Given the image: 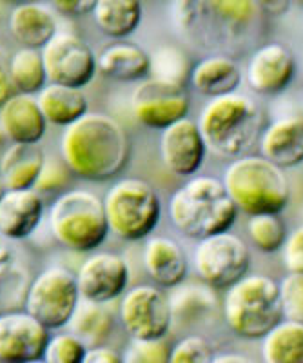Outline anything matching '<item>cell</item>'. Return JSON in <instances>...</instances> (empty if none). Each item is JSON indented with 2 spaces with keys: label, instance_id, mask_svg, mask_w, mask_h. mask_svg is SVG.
<instances>
[{
  "label": "cell",
  "instance_id": "cell-1",
  "mask_svg": "<svg viewBox=\"0 0 303 363\" xmlns=\"http://www.w3.org/2000/svg\"><path fill=\"white\" fill-rule=\"evenodd\" d=\"M60 157L75 177L104 182L127 164L129 138L113 116L89 111L64 129Z\"/></svg>",
  "mask_w": 303,
  "mask_h": 363
},
{
  "label": "cell",
  "instance_id": "cell-2",
  "mask_svg": "<svg viewBox=\"0 0 303 363\" xmlns=\"http://www.w3.org/2000/svg\"><path fill=\"white\" fill-rule=\"evenodd\" d=\"M236 215L224 182L215 177L193 178L169 200L171 222L187 238L202 240L229 231Z\"/></svg>",
  "mask_w": 303,
  "mask_h": 363
},
{
  "label": "cell",
  "instance_id": "cell-3",
  "mask_svg": "<svg viewBox=\"0 0 303 363\" xmlns=\"http://www.w3.org/2000/svg\"><path fill=\"white\" fill-rule=\"evenodd\" d=\"M196 124L209 151L234 158L256 140L262 128V111L251 96L233 93L209 100Z\"/></svg>",
  "mask_w": 303,
  "mask_h": 363
},
{
  "label": "cell",
  "instance_id": "cell-4",
  "mask_svg": "<svg viewBox=\"0 0 303 363\" xmlns=\"http://www.w3.org/2000/svg\"><path fill=\"white\" fill-rule=\"evenodd\" d=\"M222 182L236 209L247 216L280 215L291 200L283 169L263 157H241L231 162Z\"/></svg>",
  "mask_w": 303,
  "mask_h": 363
},
{
  "label": "cell",
  "instance_id": "cell-5",
  "mask_svg": "<svg viewBox=\"0 0 303 363\" xmlns=\"http://www.w3.org/2000/svg\"><path fill=\"white\" fill-rule=\"evenodd\" d=\"M224 320L234 335L260 340L283 320L280 287L265 274H247L224 298Z\"/></svg>",
  "mask_w": 303,
  "mask_h": 363
},
{
  "label": "cell",
  "instance_id": "cell-6",
  "mask_svg": "<svg viewBox=\"0 0 303 363\" xmlns=\"http://www.w3.org/2000/svg\"><path fill=\"white\" fill-rule=\"evenodd\" d=\"M50 231L62 247L89 252L100 247L109 233L104 202L86 189L66 191L50 207Z\"/></svg>",
  "mask_w": 303,
  "mask_h": 363
},
{
  "label": "cell",
  "instance_id": "cell-7",
  "mask_svg": "<svg viewBox=\"0 0 303 363\" xmlns=\"http://www.w3.org/2000/svg\"><path fill=\"white\" fill-rule=\"evenodd\" d=\"M102 202L109 231L122 240L135 242L146 238L160 222V196L149 182L142 178L115 182Z\"/></svg>",
  "mask_w": 303,
  "mask_h": 363
},
{
  "label": "cell",
  "instance_id": "cell-8",
  "mask_svg": "<svg viewBox=\"0 0 303 363\" xmlns=\"http://www.w3.org/2000/svg\"><path fill=\"white\" fill-rule=\"evenodd\" d=\"M80 301L76 277L64 267H47L31 280L24 309L46 329L69 323Z\"/></svg>",
  "mask_w": 303,
  "mask_h": 363
},
{
  "label": "cell",
  "instance_id": "cell-9",
  "mask_svg": "<svg viewBox=\"0 0 303 363\" xmlns=\"http://www.w3.org/2000/svg\"><path fill=\"white\" fill-rule=\"evenodd\" d=\"M193 262L205 285L212 289H229L247 277L251 252L240 236L225 231L198 240Z\"/></svg>",
  "mask_w": 303,
  "mask_h": 363
},
{
  "label": "cell",
  "instance_id": "cell-10",
  "mask_svg": "<svg viewBox=\"0 0 303 363\" xmlns=\"http://www.w3.org/2000/svg\"><path fill=\"white\" fill-rule=\"evenodd\" d=\"M120 322L131 340H162L173 325L169 298L154 285H137L124 293Z\"/></svg>",
  "mask_w": 303,
  "mask_h": 363
},
{
  "label": "cell",
  "instance_id": "cell-11",
  "mask_svg": "<svg viewBox=\"0 0 303 363\" xmlns=\"http://www.w3.org/2000/svg\"><path fill=\"white\" fill-rule=\"evenodd\" d=\"M40 51L50 84L82 89L91 82L98 67L89 44L66 31L55 35Z\"/></svg>",
  "mask_w": 303,
  "mask_h": 363
},
{
  "label": "cell",
  "instance_id": "cell-12",
  "mask_svg": "<svg viewBox=\"0 0 303 363\" xmlns=\"http://www.w3.org/2000/svg\"><path fill=\"white\" fill-rule=\"evenodd\" d=\"M189 95L183 86L164 80H144L131 95V109L142 125L151 129H167L189 115Z\"/></svg>",
  "mask_w": 303,
  "mask_h": 363
},
{
  "label": "cell",
  "instance_id": "cell-13",
  "mask_svg": "<svg viewBox=\"0 0 303 363\" xmlns=\"http://www.w3.org/2000/svg\"><path fill=\"white\" fill-rule=\"evenodd\" d=\"M80 300L108 303L122 296L129 284V265L117 252H95L79 267Z\"/></svg>",
  "mask_w": 303,
  "mask_h": 363
},
{
  "label": "cell",
  "instance_id": "cell-14",
  "mask_svg": "<svg viewBox=\"0 0 303 363\" xmlns=\"http://www.w3.org/2000/svg\"><path fill=\"white\" fill-rule=\"evenodd\" d=\"M50 329L25 311L0 314V363L42 359L50 342Z\"/></svg>",
  "mask_w": 303,
  "mask_h": 363
},
{
  "label": "cell",
  "instance_id": "cell-15",
  "mask_svg": "<svg viewBox=\"0 0 303 363\" xmlns=\"http://www.w3.org/2000/svg\"><path fill=\"white\" fill-rule=\"evenodd\" d=\"M207 153L198 124L183 118L164 129L160 136V157L167 169L176 177H189L202 167Z\"/></svg>",
  "mask_w": 303,
  "mask_h": 363
},
{
  "label": "cell",
  "instance_id": "cell-16",
  "mask_svg": "<svg viewBox=\"0 0 303 363\" xmlns=\"http://www.w3.org/2000/svg\"><path fill=\"white\" fill-rule=\"evenodd\" d=\"M296 73L295 55L283 44H265L253 53L247 66V84L260 95H278Z\"/></svg>",
  "mask_w": 303,
  "mask_h": 363
},
{
  "label": "cell",
  "instance_id": "cell-17",
  "mask_svg": "<svg viewBox=\"0 0 303 363\" xmlns=\"http://www.w3.org/2000/svg\"><path fill=\"white\" fill-rule=\"evenodd\" d=\"M44 196L35 189L4 191L0 196V235L9 240L28 238L44 216Z\"/></svg>",
  "mask_w": 303,
  "mask_h": 363
},
{
  "label": "cell",
  "instance_id": "cell-18",
  "mask_svg": "<svg viewBox=\"0 0 303 363\" xmlns=\"http://www.w3.org/2000/svg\"><path fill=\"white\" fill-rule=\"evenodd\" d=\"M0 128L11 144H38L46 135L47 120L37 96L15 93L0 108Z\"/></svg>",
  "mask_w": 303,
  "mask_h": 363
},
{
  "label": "cell",
  "instance_id": "cell-19",
  "mask_svg": "<svg viewBox=\"0 0 303 363\" xmlns=\"http://www.w3.org/2000/svg\"><path fill=\"white\" fill-rule=\"evenodd\" d=\"M260 153L280 169L296 167L303 162V116L274 120L262 133Z\"/></svg>",
  "mask_w": 303,
  "mask_h": 363
},
{
  "label": "cell",
  "instance_id": "cell-20",
  "mask_svg": "<svg viewBox=\"0 0 303 363\" xmlns=\"http://www.w3.org/2000/svg\"><path fill=\"white\" fill-rule=\"evenodd\" d=\"M144 267L158 287H178L187 277V256L178 242L167 236H154L144 247Z\"/></svg>",
  "mask_w": 303,
  "mask_h": 363
},
{
  "label": "cell",
  "instance_id": "cell-21",
  "mask_svg": "<svg viewBox=\"0 0 303 363\" xmlns=\"http://www.w3.org/2000/svg\"><path fill=\"white\" fill-rule=\"evenodd\" d=\"M9 33L22 48L42 50L57 31V17L50 6L25 2L13 8L9 15Z\"/></svg>",
  "mask_w": 303,
  "mask_h": 363
},
{
  "label": "cell",
  "instance_id": "cell-22",
  "mask_svg": "<svg viewBox=\"0 0 303 363\" xmlns=\"http://www.w3.org/2000/svg\"><path fill=\"white\" fill-rule=\"evenodd\" d=\"M46 162L37 144H11L0 158V182L4 191L33 189Z\"/></svg>",
  "mask_w": 303,
  "mask_h": 363
},
{
  "label": "cell",
  "instance_id": "cell-23",
  "mask_svg": "<svg viewBox=\"0 0 303 363\" xmlns=\"http://www.w3.org/2000/svg\"><path fill=\"white\" fill-rule=\"evenodd\" d=\"M189 82L202 95L218 99L236 93L241 84V71L231 57L212 55L193 67Z\"/></svg>",
  "mask_w": 303,
  "mask_h": 363
},
{
  "label": "cell",
  "instance_id": "cell-24",
  "mask_svg": "<svg viewBox=\"0 0 303 363\" xmlns=\"http://www.w3.org/2000/svg\"><path fill=\"white\" fill-rule=\"evenodd\" d=\"M100 73L113 80L133 82L151 73V57L137 44H111L96 57Z\"/></svg>",
  "mask_w": 303,
  "mask_h": 363
},
{
  "label": "cell",
  "instance_id": "cell-25",
  "mask_svg": "<svg viewBox=\"0 0 303 363\" xmlns=\"http://www.w3.org/2000/svg\"><path fill=\"white\" fill-rule=\"evenodd\" d=\"M37 100L47 124L53 125L67 128L89 113L88 96L75 87L47 84L37 95Z\"/></svg>",
  "mask_w": 303,
  "mask_h": 363
},
{
  "label": "cell",
  "instance_id": "cell-26",
  "mask_svg": "<svg viewBox=\"0 0 303 363\" xmlns=\"http://www.w3.org/2000/svg\"><path fill=\"white\" fill-rule=\"evenodd\" d=\"M69 333L88 349L105 345L115 327V318L104 303L80 300L69 320Z\"/></svg>",
  "mask_w": 303,
  "mask_h": 363
},
{
  "label": "cell",
  "instance_id": "cell-27",
  "mask_svg": "<svg viewBox=\"0 0 303 363\" xmlns=\"http://www.w3.org/2000/svg\"><path fill=\"white\" fill-rule=\"evenodd\" d=\"M30 285V271L8 245L0 242V314L24 307Z\"/></svg>",
  "mask_w": 303,
  "mask_h": 363
},
{
  "label": "cell",
  "instance_id": "cell-28",
  "mask_svg": "<svg viewBox=\"0 0 303 363\" xmlns=\"http://www.w3.org/2000/svg\"><path fill=\"white\" fill-rule=\"evenodd\" d=\"M91 15L102 33L124 38L135 33L140 24L142 4L138 0H96Z\"/></svg>",
  "mask_w": 303,
  "mask_h": 363
},
{
  "label": "cell",
  "instance_id": "cell-29",
  "mask_svg": "<svg viewBox=\"0 0 303 363\" xmlns=\"http://www.w3.org/2000/svg\"><path fill=\"white\" fill-rule=\"evenodd\" d=\"M262 340L263 363H303V323L282 320Z\"/></svg>",
  "mask_w": 303,
  "mask_h": 363
},
{
  "label": "cell",
  "instance_id": "cell-30",
  "mask_svg": "<svg viewBox=\"0 0 303 363\" xmlns=\"http://www.w3.org/2000/svg\"><path fill=\"white\" fill-rule=\"evenodd\" d=\"M215 289L209 285H183L171 294V313H173V322L183 323V325H193L204 320L205 316L215 311L216 307Z\"/></svg>",
  "mask_w": 303,
  "mask_h": 363
},
{
  "label": "cell",
  "instance_id": "cell-31",
  "mask_svg": "<svg viewBox=\"0 0 303 363\" xmlns=\"http://www.w3.org/2000/svg\"><path fill=\"white\" fill-rule=\"evenodd\" d=\"M9 80L13 91L22 95H37L47 86V74L40 50L21 48L9 58Z\"/></svg>",
  "mask_w": 303,
  "mask_h": 363
},
{
  "label": "cell",
  "instance_id": "cell-32",
  "mask_svg": "<svg viewBox=\"0 0 303 363\" xmlns=\"http://www.w3.org/2000/svg\"><path fill=\"white\" fill-rule=\"evenodd\" d=\"M247 235L258 251L270 255L285 245L287 227L280 215H256L249 216Z\"/></svg>",
  "mask_w": 303,
  "mask_h": 363
},
{
  "label": "cell",
  "instance_id": "cell-33",
  "mask_svg": "<svg viewBox=\"0 0 303 363\" xmlns=\"http://www.w3.org/2000/svg\"><path fill=\"white\" fill-rule=\"evenodd\" d=\"M149 57L153 79L185 87V80L191 77L193 69L189 67V60L185 58V55L178 48L162 45Z\"/></svg>",
  "mask_w": 303,
  "mask_h": 363
},
{
  "label": "cell",
  "instance_id": "cell-34",
  "mask_svg": "<svg viewBox=\"0 0 303 363\" xmlns=\"http://www.w3.org/2000/svg\"><path fill=\"white\" fill-rule=\"evenodd\" d=\"M209 11L229 28L247 26L254 21L258 11H262L260 2L251 0H207Z\"/></svg>",
  "mask_w": 303,
  "mask_h": 363
},
{
  "label": "cell",
  "instance_id": "cell-35",
  "mask_svg": "<svg viewBox=\"0 0 303 363\" xmlns=\"http://www.w3.org/2000/svg\"><path fill=\"white\" fill-rule=\"evenodd\" d=\"M86 354H88V347L75 335L62 333L51 336L42 359L46 363H82Z\"/></svg>",
  "mask_w": 303,
  "mask_h": 363
},
{
  "label": "cell",
  "instance_id": "cell-36",
  "mask_svg": "<svg viewBox=\"0 0 303 363\" xmlns=\"http://www.w3.org/2000/svg\"><path fill=\"white\" fill-rule=\"evenodd\" d=\"M278 287L283 320L303 323V274L287 272Z\"/></svg>",
  "mask_w": 303,
  "mask_h": 363
},
{
  "label": "cell",
  "instance_id": "cell-37",
  "mask_svg": "<svg viewBox=\"0 0 303 363\" xmlns=\"http://www.w3.org/2000/svg\"><path fill=\"white\" fill-rule=\"evenodd\" d=\"M171 345L162 340H131L125 347L124 363H169Z\"/></svg>",
  "mask_w": 303,
  "mask_h": 363
},
{
  "label": "cell",
  "instance_id": "cell-38",
  "mask_svg": "<svg viewBox=\"0 0 303 363\" xmlns=\"http://www.w3.org/2000/svg\"><path fill=\"white\" fill-rule=\"evenodd\" d=\"M71 171L66 165V162L62 158H55V157H46V162H44V167L40 171V177H38L37 184H35L33 189L37 191L38 194H51L55 191L64 189V187L69 184L71 180Z\"/></svg>",
  "mask_w": 303,
  "mask_h": 363
},
{
  "label": "cell",
  "instance_id": "cell-39",
  "mask_svg": "<svg viewBox=\"0 0 303 363\" xmlns=\"http://www.w3.org/2000/svg\"><path fill=\"white\" fill-rule=\"evenodd\" d=\"M211 345L202 336H185L171 347L169 363H209Z\"/></svg>",
  "mask_w": 303,
  "mask_h": 363
},
{
  "label": "cell",
  "instance_id": "cell-40",
  "mask_svg": "<svg viewBox=\"0 0 303 363\" xmlns=\"http://www.w3.org/2000/svg\"><path fill=\"white\" fill-rule=\"evenodd\" d=\"M283 267L287 269V272L303 274V225L296 227L287 236L283 245Z\"/></svg>",
  "mask_w": 303,
  "mask_h": 363
},
{
  "label": "cell",
  "instance_id": "cell-41",
  "mask_svg": "<svg viewBox=\"0 0 303 363\" xmlns=\"http://www.w3.org/2000/svg\"><path fill=\"white\" fill-rule=\"evenodd\" d=\"M95 4L96 0H57L53 2V9H57L64 17H84V15H91Z\"/></svg>",
  "mask_w": 303,
  "mask_h": 363
},
{
  "label": "cell",
  "instance_id": "cell-42",
  "mask_svg": "<svg viewBox=\"0 0 303 363\" xmlns=\"http://www.w3.org/2000/svg\"><path fill=\"white\" fill-rule=\"evenodd\" d=\"M9 55L4 48H0V108L11 99L13 93L11 80H9Z\"/></svg>",
  "mask_w": 303,
  "mask_h": 363
},
{
  "label": "cell",
  "instance_id": "cell-43",
  "mask_svg": "<svg viewBox=\"0 0 303 363\" xmlns=\"http://www.w3.org/2000/svg\"><path fill=\"white\" fill-rule=\"evenodd\" d=\"M82 363H124V359L115 349L102 345L95 347V349H88V354H86Z\"/></svg>",
  "mask_w": 303,
  "mask_h": 363
},
{
  "label": "cell",
  "instance_id": "cell-44",
  "mask_svg": "<svg viewBox=\"0 0 303 363\" xmlns=\"http://www.w3.org/2000/svg\"><path fill=\"white\" fill-rule=\"evenodd\" d=\"M209 363H254V362L244 354H236V352H224V354L212 356V359Z\"/></svg>",
  "mask_w": 303,
  "mask_h": 363
},
{
  "label": "cell",
  "instance_id": "cell-45",
  "mask_svg": "<svg viewBox=\"0 0 303 363\" xmlns=\"http://www.w3.org/2000/svg\"><path fill=\"white\" fill-rule=\"evenodd\" d=\"M289 2H260V8H262V11H269L270 15H280V13L285 11L287 8H289Z\"/></svg>",
  "mask_w": 303,
  "mask_h": 363
},
{
  "label": "cell",
  "instance_id": "cell-46",
  "mask_svg": "<svg viewBox=\"0 0 303 363\" xmlns=\"http://www.w3.org/2000/svg\"><path fill=\"white\" fill-rule=\"evenodd\" d=\"M6 142H8V136H6V133L0 128V158L6 153V149L9 147V145H6Z\"/></svg>",
  "mask_w": 303,
  "mask_h": 363
},
{
  "label": "cell",
  "instance_id": "cell-47",
  "mask_svg": "<svg viewBox=\"0 0 303 363\" xmlns=\"http://www.w3.org/2000/svg\"><path fill=\"white\" fill-rule=\"evenodd\" d=\"M25 363H46L44 359H33V362H25Z\"/></svg>",
  "mask_w": 303,
  "mask_h": 363
},
{
  "label": "cell",
  "instance_id": "cell-48",
  "mask_svg": "<svg viewBox=\"0 0 303 363\" xmlns=\"http://www.w3.org/2000/svg\"><path fill=\"white\" fill-rule=\"evenodd\" d=\"M4 194V186H2V182H0V196Z\"/></svg>",
  "mask_w": 303,
  "mask_h": 363
}]
</instances>
